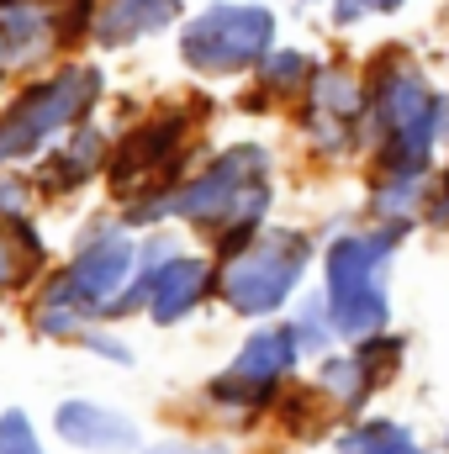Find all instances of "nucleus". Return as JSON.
Instances as JSON below:
<instances>
[{
	"label": "nucleus",
	"instance_id": "f257e3e1",
	"mask_svg": "<svg viewBox=\"0 0 449 454\" xmlns=\"http://www.w3.org/2000/svg\"><path fill=\"white\" fill-rule=\"evenodd\" d=\"M275 212V148L270 143H227L207 164H196L169 191V223L196 227L212 238V254H243Z\"/></svg>",
	"mask_w": 449,
	"mask_h": 454
},
{
	"label": "nucleus",
	"instance_id": "f03ea898",
	"mask_svg": "<svg viewBox=\"0 0 449 454\" xmlns=\"http://www.w3.org/2000/svg\"><path fill=\"white\" fill-rule=\"evenodd\" d=\"M370 90V164L375 175H434L449 148V90H434L423 64L402 48L375 53L365 69Z\"/></svg>",
	"mask_w": 449,
	"mask_h": 454
},
{
	"label": "nucleus",
	"instance_id": "7ed1b4c3",
	"mask_svg": "<svg viewBox=\"0 0 449 454\" xmlns=\"http://www.w3.org/2000/svg\"><path fill=\"white\" fill-rule=\"evenodd\" d=\"M413 223L338 227L323 243V296L334 307L338 339H365L391 328V264L402 254Z\"/></svg>",
	"mask_w": 449,
	"mask_h": 454
},
{
	"label": "nucleus",
	"instance_id": "20e7f679",
	"mask_svg": "<svg viewBox=\"0 0 449 454\" xmlns=\"http://www.w3.org/2000/svg\"><path fill=\"white\" fill-rule=\"evenodd\" d=\"M101 101H106V74L96 64H64L27 80L0 106V175L43 159L64 132L91 121Z\"/></svg>",
	"mask_w": 449,
	"mask_h": 454
},
{
	"label": "nucleus",
	"instance_id": "39448f33",
	"mask_svg": "<svg viewBox=\"0 0 449 454\" xmlns=\"http://www.w3.org/2000/svg\"><path fill=\"white\" fill-rule=\"evenodd\" d=\"M323 243L307 227H264L243 254L217 259V301L243 323H270L296 307V291L312 270Z\"/></svg>",
	"mask_w": 449,
	"mask_h": 454
},
{
	"label": "nucleus",
	"instance_id": "423d86ee",
	"mask_svg": "<svg viewBox=\"0 0 449 454\" xmlns=\"http://www.w3.org/2000/svg\"><path fill=\"white\" fill-rule=\"evenodd\" d=\"M296 364H302V343H296L291 317L254 323V333H243L238 354L201 386V402L227 428H254L259 418L275 412L280 391L296 380Z\"/></svg>",
	"mask_w": 449,
	"mask_h": 454
},
{
	"label": "nucleus",
	"instance_id": "0eeeda50",
	"mask_svg": "<svg viewBox=\"0 0 449 454\" xmlns=\"http://www.w3.org/2000/svg\"><path fill=\"white\" fill-rule=\"evenodd\" d=\"M280 43V16L270 0H212L180 21V64L201 80L254 74Z\"/></svg>",
	"mask_w": 449,
	"mask_h": 454
},
{
	"label": "nucleus",
	"instance_id": "6e6552de",
	"mask_svg": "<svg viewBox=\"0 0 449 454\" xmlns=\"http://www.w3.org/2000/svg\"><path fill=\"white\" fill-rule=\"evenodd\" d=\"M138 238L122 217H96V223L80 232L75 254L64 264H53L43 280H37V301H53V307H69L91 323H106L112 301L122 296L127 275H132V259H138Z\"/></svg>",
	"mask_w": 449,
	"mask_h": 454
},
{
	"label": "nucleus",
	"instance_id": "1a4fd4ad",
	"mask_svg": "<svg viewBox=\"0 0 449 454\" xmlns=\"http://www.w3.org/2000/svg\"><path fill=\"white\" fill-rule=\"evenodd\" d=\"M196 132H201V116L191 106H159L143 121H132L122 137H112L106 185L116 191V201H127V196H169L191 175Z\"/></svg>",
	"mask_w": 449,
	"mask_h": 454
},
{
	"label": "nucleus",
	"instance_id": "9d476101",
	"mask_svg": "<svg viewBox=\"0 0 449 454\" xmlns=\"http://www.w3.org/2000/svg\"><path fill=\"white\" fill-rule=\"evenodd\" d=\"M101 0H0V85L96 37Z\"/></svg>",
	"mask_w": 449,
	"mask_h": 454
},
{
	"label": "nucleus",
	"instance_id": "9b49d317",
	"mask_svg": "<svg viewBox=\"0 0 449 454\" xmlns=\"http://www.w3.org/2000/svg\"><path fill=\"white\" fill-rule=\"evenodd\" d=\"M296 132L307 137V148L318 159H354L359 148H370V90H365V69L349 64H318L312 85L296 101Z\"/></svg>",
	"mask_w": 449,
	"mask_h": 454
},
{
	"label": "nucleus",
	"instance_id": "f8f14e48",
	"mask_svg": "<svg viewBox=\"0 0 449 454\" xmlns=\"http://www.w3.org/2000/svg\"><path fill=\"white\" fill-rule=\"evenodd\" d=\"M106 159H112V137H106V127H96V116L91 121H80L75 132H64L43 159H37V191H43V201H64V196H80L85 185H96L101 175H106Z\"/></svg>",
	"mask_w": 449,
	"mask_h": 454
},
{
	"label": "nucleus",
	"instance_id": "ddd939ff",
	"mask_svg": "<svg viewBox=\"0 0 449 454\" xmlns=\"http://www.w3.org/2000/svg\"><path fill=\"white\" fill-rule=\"evenodd\" d=\"M212 296H217V254L180 248V254L159 270L143 317H148L154 328H180V323H191Z\"/></svg>",
	"mask_w": 449,
	"mask_h": 454
},
{
	"label": "nucleus",
	"instance_id": "4468645a",
	"mask_svg": "<svg viewBox=\"0 0 449 454\" xmlns=\"http://www.w3.org/2000/svg\"><path fill=\"white\" fill-rule=\"evenodd\" d=\"M53 434H59V444H69L80 454H138L143 450L138 418H127L122 407H106L96 396H64L53 407Z\"/></svg>",
	"mask_w": 449,
	"mask_h": 454
},
{
	"label": "nucleus",
	"instance_id": "2eb2a0df",
	"mask_svg": "<svg viewBox=\"0 0 449 454\" xmlns=\"http://www.w3.org/2000/svg\"><path fill=\"white\" fill-rule=\"evenodd\" d=\"M185 21V5L180 0H101V11H96V48H132V43H143V37H159V32H169V27H180Z\"/></svg>",
	"mask_w": 449,
	"mask_h": 454
},
{
	"label": "nucleus",
	"instance_id": "dca6fc26",
	"mask_svg": "<svg viewBox=\"0 0 449 454\" xmlns=\"http://www.w3.org/2000/svg\"><path fill=\"white\" fill-rule=\"evenodd\" d=\"M48 243L37 223H0V307L21 291H37V280L48 275Z\"/></svg>",
	"mask_w": 449,
	"mask_h": 454
},
{
	"label": "nucleus",
	"instance_id": "f3484780",
	"mask_svg": "<svg viewBox=\"0 0 449 454\" xmlns=\"http://www.w3.org/2000/svg\"><path fill=\"white\" fill-rule=\"evenodd\" d=\"M175 254H180V243H175V232H164V227H154V232H143V238H138V259H132V275H127L122 296L112 301L106 323H122V317H143V312H148V291H154L159 270H164Z\"/></svg>",
	"mask_w": 449,
	"mask_h": 454
},
{
	"label": "nucleus",
	"instance_id": "a211bd4d",
	"mask_svg": "<svg viewBox=\"0 0 449 454\" xmlns=\"http://www.w3.org/2000/svg\"><path fill=\"white\" fill-rule=\"evenodd\" d=\"M312 386L328 396V407L338 412V423H354V418H365L370 412V396L381 391L365 370H359V359L354 354H323L318 359V375H312Z\"/></svg>",
	"mask_w": 449,
	"mask_h": 454
},
{
	"label": "nucleus",
	"instance_id": "6ab92c4d",
	"mask_svg": "<svg viewBox=\"0 0 449 454\" xmlns=\"http://www.w3.org/2000/svg\"><path fill=\"white\" fill-rule=\"evenodd\" d=\"M338 454H434L418 444V428L402 423V418H381V412H365L354 423H343L334 439Z\"/></svg>",
	"mask_w": 449,
	"mask_h": 454
},
{
	"label": "nucleus",
	"instance_id": "aec40b11",
	"mask_svg": "<svg viewBox=\"0 0 449 454\" xmlns=\"http://www.w3.org/2000/svg\"><path fill=\"white\" fill-rule=\"evenodd\" d=\"M275 423L291 434V439H302V444H318V439H328L338 423V412L328 407V396L312 386V380H291L286 391H280V402H275Z\"/></svg>",
	"mask_w": 449,
	"mask_h": 454
},
{
	"label": "nucleus",
	"instance_id": "412c9836",
	"mask_svg": "<svg viewBox=\"0 0 449 454\" xmlns=\"http://www.w3.org/2000/svg\"><path fill=\"white\" fill-rule=\"evenodd\" d=\"M429 185L434 175H370V196H365L370 223H418Z\"/></svg>",
	"mask_w": 449,
	"mask_h": 454
},
{
	"label": "nucleus",
	"instance_id": "4be33fe9",
	"mask_svg": "<svg viewBox=\"0 0 449 454\" xmlns=\"http://www.w3.org/2000/svg\"><path fill=\"white\" fill-rule=\"evenodd\" d=\"M312 74H318V59L307 48H280L275 43V53L254 69V85H259L264 101H302V90L312 85Z\"/></svg>",
	"mask_w": 449,
	"mask_h": 454
},
{
	"label": "nucleus",
	"instance_id": "5701e85b",
	"mask_svg": "<svg viewBox=\"0 0 449 454\" xmlns=\"http://www.w3.org/2000/svg\"><path fill=\"white\" fill-rule=\"evenodd\" d=\"M291 328H296V343H302V359H323L334 354L338 343V323H334V307L323 291H307L291 312Z\"/></svg>",
	"mask_w": 449,
	"mask_h": 454
},
{
	"label": "nucleus",
	"instance_id": "b1692460",
	"mask_svg": "<svg viewBox=\"0 0 449 454\" xmlns=\"http://www.w3.org/2000/svg\"><path fill=\"white\" fill-rule=\"evenodd\" d=\"M349 354L359 359V370H365L375 386H386V380H397V375H402V364H407V333H391V328L365 333V339H354Z\"/></svg>",
	"mask_w": 449,
	"mask_h": 454
},
{
	"label": "nucleus",
	"instance_id": "393cba45",
	"mask_svg": "<svg viewBox=\"0 0 449 454\" xmlns=\"http://www.w3.org/2000/svg\"><path fill=\"white\" fill-rule=\"evenodd\" d=\"M37 201H43L37 180H27L21 169H5L0 175V223H32L37 217Z\"/></svg>",
	"mask_w": 449,
	"mask_h": 454
},
{
	"label": "nucleus",
	"instance_id": "a878e982",
	"mask_svg": "<svg viewBox=\"0 0 449 454\" xmlns=\"http://www.w3.org/2000/svg\"><path fill=\"white\" fill-rule=\"evenodd\" d=\"M0 454H48L37 423H32L21 407H5V412H0Z\"/></svg>",
	"mask_w": 449,
	"mask_h": 454
},
{
	"label": "nucleus",
	"instance_id": "bb28decb",
	"mask_svg": "<svg viewBox=\"0 0 449 454\" xmlns=\"http://www.w3.org/2000/svg\"><path fill=\"white\" fill-rule=\"evenodd\" d=\"M80 348H85V354H96V359H106V364H122V370H127V364H138L132 343L122 339L112 323H91V328L80 333Z\"/></svg>",
	"mask_w": 449,
	"mask_h": 454
},
{
	"label": "nucleus",
	"instance_id": "cd10ccee",
	"mask_svg": "<svg viewBox=\"0 0 449 454\" xmlns=\"http://www.w3.org/2000/svg\"><path fill=\"white\" fill-rule=\"evenodd\" d=\"M423 223L449 232V164L434 169V185H429V201H423Z\"/></svg>",
	"mask_w": 449,
	"mask_h": 454
},
{
	"label": "nucleus",
	"instance_id": "c85d7f7f",
	"mask_svg": "<svg viewBox=\"0 0 449 454\" xmlns=\"http://www.w3.org/2000/svg\"><path fill=\"white\" fill-rule=\"evenodd\" d=\"M365 16H375L370 0H334V27H359Z\"/></svg>",
	"mask_w": 449,
	"mask_h": 454
},
{
	"label": "nucleus",
	"instance_id": "c756f323",
	"mask_svg": "<svg viewBox=\"0 0 449 454\" xmlns=\"http://www.w3.org/2000/svg\"><path fill=\"white\" fill-rule=\"evenodd\" d=\"M143 454H217V450H201V444H185V439H164V444H143Z\"/></svg>",
	"mask_w": 449,
	"mask_h": 454
},
{
	"label": "nucleus",
	"instance_id": "7c9ffc66",
	"mask_svg": "<svg viewBox=\"0 0 449 454\" xmlns=\"http://www.w3.org/2000/svg\"><path fill=\"white\" fill-rule=\"evenodd\" d=\"M445 444H449V412H445Z\"/></svg>",
	"mask_w": 449,
	"mask_h": 454
}]
</instances>
